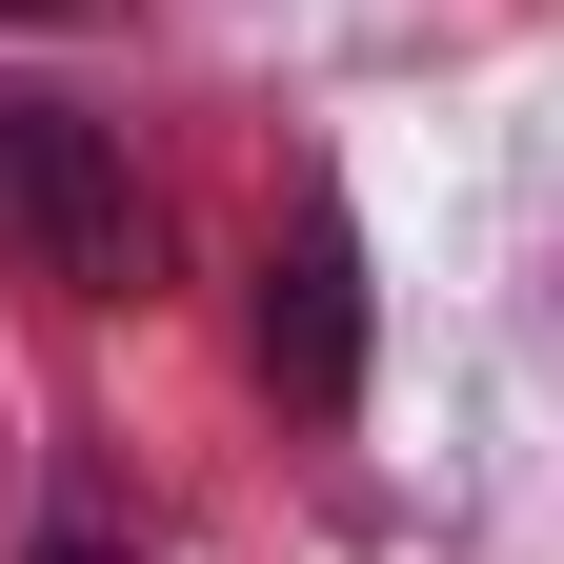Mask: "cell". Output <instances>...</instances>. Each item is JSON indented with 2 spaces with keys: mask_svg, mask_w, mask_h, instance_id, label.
<instances>
[{
  "mask_svg": "<svg viewBox=\"0 0 564 564\" xmlns=\"http://www.w3.org/2000/svg\"><path fill=\"white\" fill-rule=\"evenodd\" d=\"M0 262H21V282H82V303H141V282H162L141 162L82 101H41V82H0Z\"/></svg>",
  "mask_w": 564,
  "mask_h": 564,
  "instance_id": "1",
  "label": "cell"
},
{
  "mask_svg": "<svg viewBox=\"0 0 564 564\" xmlns=\"http://www.w3.org/2000/svg\"><path fill=\"white\" fill-rule=\"evenodd\" d=\"M262 383L303 423L364 403V242H343V202H303V223L262 242Z\"/></svg>",
  "mask_w": 564,
  "mask_h": 564,
  "instance_id": "2",
  "label": "cell"
},
{
  "mask_svg": "<svg viewBox=\"0 0 564 564\" xmlns=\"http://www.w3.org/2000/svg\"><path fill=\"white\" fill-rule=\"evenodd\" d=\"M41 564H121V544H101V524H61V544H41Z\"/></svg>",
  "mask_w": 564,
  "mask_h": 564,
  "instance_id": "3",
  "label": "cell"
},
{
  "mask_svg": "<svg viewBox=\"0 0 564 564\" xmlns=\"http://www.w3.org/2000/svg\"><path fill=\"white\" fill-rule=\"evenodd\" d=\"M0 21H61V0H0Z\"/></svg>",
  "mask_w": 564,
  "mask_h": 564,
  "instance_id": "4",
  "label": "cell"
}]
</instances>
